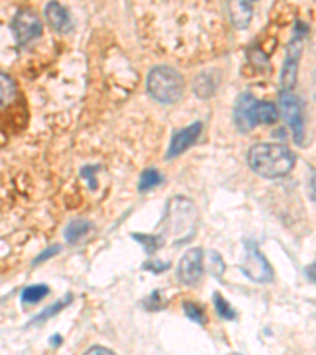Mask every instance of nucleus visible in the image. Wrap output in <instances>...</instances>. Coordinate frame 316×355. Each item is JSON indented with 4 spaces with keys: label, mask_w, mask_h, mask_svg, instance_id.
Returning a JSON list of instances; mask_svg holds the SVG:
<instances>
[{
    "label": "nucleus",
    "mask_w": 316,
    "mask_h": 355,
    "mask_svg": "<svg viewBox=\"0 0 316 355\" xmlns=\"http://www.w3.org/2000/svg\"><path fill=\"white\" fill-rule=\"evenodd\" d=\"M247 162L253 173L264 179H280L294 168L296 155L283 144H256L250 148Z\"/></svg>",
    "instance_id": "nucleus-1"
},
{
    "label": "nucleus",
    "mask_w": 316,
    "mask_h": 355,
    "mask_svg": "<svg viewBox=\"0 0 316 355\" xmlns=\"http://www.w3.org/2000/svg\"><path fill=\"white\" fill-rule=\"evenodd\" d=\"M278 120L277 106L269 101H258L251 94L240 95L234 106V122L239 131L247 133L258 123L272 125Z\"/></svg>",
    "instance_id": "nucleus-2"
},
{
    "label": "nucleus",
    "mask_w": 316,
    "mask_h": 355,
    "mask_svg": "<svg viewBox=\"0 0 316 355\" xmlns=\"http://www.w3.org/2000/svg\"><path fill=\"white\" fill-rule=\"evenodd\" d=\"M185 83L179 71L171 67H155L149 73L147 78V90L155 100L163 103V105H172L177 103L183 95Z\"/></svg>",
    "instance_id": "nucleus-3"
},
{
    "label": "nucleus",
    "mask_w": 316,
    "mask_h": 355,
    "mask_svg": "<svg viewBox=\"0 0 316 355\" xmlns=\"http://www.w3.org/2000/svg\"><path fill=\"white\" fill-rule=\"evenodd\" d=\"M245 246V256H244V262L240 266V270L244 272L250 279L256 283H269L274 279V270L269 261L266 259V256L261 253V250L258 248V245L255 242H249L244 243Z\"/></svg>",
    "instance_id": "nucleus-4"
},
{
    "label": "nucleus",
    "mask_w": 316,
    "mask_h": 355,
    "mask_svg": "<svg viewBox=\"0 0 316 355\" xmlns=\"http://www.w3.org/2000/svg\"><path fill=\"white\" fill-rule=\"evenodd\" d=\"M11 31H13L19 46H27L42 35L43 24L35 11L21 10L16 13L13 22H11Z\"/></svg>",
    "instance_id": "nucleus-5"
},
{
    "label": "nucleus",
    "mask_w": 316,
    "mask_h": 355,
    "mask_svg": "<svg viewBox=\"0 0 316 355\" xmlns=\"http://www.w3.org/2000/svg\"><path fill=\"white\" fill-rule=\"evenodd\" d=\"M278 105H280L281 114H283L286 125H288L292 136H294V141L297 142V144H302L303 117H302L301 103H299L296 96L291 94V90H283L280 94Z\"/></svg>",
    "instance_id": "nucleus-6"
},
{
    "label": "nucleus",
    "mask_w": 316,
    "mask_h": 355,
    "mask_svg": "<svg viewBox=\"0 0 316 355\" xmlns=\"http://www.w3.org/2000/svg\"><path fill=\"white\" fill-rule=\"evenodd\" d=\"M203 259V248L188 250L187 253L182 256L179 266H177V278H179V282L187 286L197 284L204 272Z\"/></svg>",
    "instance_id": "nucleus-7"
},
{
    "label": "nucleus",
    "mask_w": 316,
    "mask_h": 355,
    "mask_svg": "<svg viewBox=\"0 0 316 355\" xmlns=\"http://www.w3.org/2000/svg\"><path fill=\"white\" fill-rule=\"evenodd\" d=\"M302 54V40L294 38L286 48V57H285V65L281 70V89L283 90H292L297 81V68L299 60H301Z\"/></svg>",
    "instance_id": "nucleus-8"
},
{
    "label": "nucleus",
    "mask_w": 316,
    "mask_h": 355,
    "mask_svg": "<svg viewBox=\"0 0 316 355\" xmlns=\"http://www.w3.org/2000/svg\"><path fill=\"white\" fill-rule=\"evenodd\" d=\"M201 131H203V123L201 122H194L190 125V127L177 131V133L172 136L168 153H166V158L169 159V158H176V157L182 155L187 148H190L194 144V142H197V139L201 135Z\"/></svg>",
    "instance_id": "nucleus-9"
},
{
    "label": "nucleus",
    "mask_w": 316,
    "mask_h": 355,
    "mask_svg": "<svg viewBox=\"0 0 316 355\" xmlns=\"http://www.w3.org/2000/svg\"><path fill=\"white\" fill-rule=\"evenodd\" d=\"M44 16H46V21H48V24L53 27L56 32L67 33L72 31V27H73L72 16L59 2L51 0V2L46 5V8H44Z\"/></svg>",
    "instance_id": "nucleus-10"
},
{
    "label": "nucleus",
    "mask_w": 316,
    "mask_h": 355,
    "mask_svg": "<svg viewBox=\"0 0 316 355\" xmlns=\"http://www.w3.org/2000/svg\"><path fill=\"white\" fill-rule=\"evenodd\" d=\"M256 0H229V16H231L233 24L240 28H247L250 26L253 18V5Z\"/></svg>",
    "instance_id": "nucleus-11"
},
{
    "label": "nucleus",
    "mask_w": 316,
    "mask_h": 355,
    "mask_svg": "<svg viewBox=\"0 0 316 355\" xmlns=\"http://www.w3.org/2000/svg\"><path fill=\"white\" fill-rule=\"evenodd\" d=\"M92 229V223L88 220H73L70 225L65 227L63 236L68 243H76L78 240H81L85 234Z\"/></svg>",
    "instance_id": "nucleus-12"
},
{
    "label": "nucleus",
    "mask_w": 316,
    "mask_h": 355,
    "mask_svg": "<svg viewBox=\"0 0 316 355\" xmlns=\"http://www.w3.org/2000/svg\"><path fill=\"white\" fill-rule=\"evenodd\" d=\"M49 294V288L46 284H33L28 286L21 294V302L24 305H33V303L42 302Z\"/></svg>",
    "instance_id": "nucleus-13"
},
{
    "label": "nucleus",
    "mask_w": 316,
    "mask_h": 355,
    "mask_svg": "<svg viewBox=\"0 0 316 355\" xmlns=\"http://www.w3.org/2000/svg\"><path fill=\"white\" fill-rule=\"evenodd\" d=\"M16 96V84L7 74L0 73V107L8 106Z\"/></svg>",
    "instance_id": "nucleus-14"
},
{
    "label": "nucleus",
    "mask_w": 316,
    "mask_h": 355,
    "mask_svg": "<svg viewBox=\"0 0 316 355\" xmlns=\"http://www.w3.org/2000/svg\"><path fill=\"white\" fill-rule=\"evenodd\" d=\"M73 300V295L72 294H67V295H63L62 299L59 300V302H56V303H53V305L51 306H48V308H44V310L38 314V316L32 320V324H38V322H43V320H46V319H49V318H53V316H56L57 313H60L63 308H65L68 303H70Z\"/></svg>",
    "instance_id": "nucleus-15"
},
{
    "label": "nucleus",
    "mask_w": 316,
    "mask_h": 355,
    "mask_svg": "<svg viewBox=\"0 0 316 355\" xmlns=\"http://www.w3.org/2000/svg\"><path fill=\"white\" fill-rule=\"evenodd\" d=\"M163 183V177L162 174L158 173L157 169H146L144 173L141 174V179H140V185H138V188H140V191H149L152 190V188L162 185Z\"/></svg>",
    "instance_id": "nucleus-16"
},
{
    "label": "nucleus",
    "mask_w": 316,
    "mask_h": 355,
    "mask_svg": "<svg viewBox=\"0 0 316 355\" xmlns=\"http://www.w3.org/2000/svg\"><path fill=\"white\" fill-rule=\"evenodd\" d=\"M133 237L136 242H140L142 246H144L147 254H153L155 251L163 246V239L158 236H151V234H133Z\"/></svg>",
    "instance_id": "nucleus-17"
},
{
    "label": "nucleus",
    "mask_w": 316,
    "mask_h": 355,
    "mask_svg": "<svg viewBox=\"0 0 316 355\" xmlns=\"http://www.w3.org/2000/svg\"><path fill=\"white\" fill-rule=\"evenodd\" d=\"M212 302H214L215 310L218 313V316H220L222 319H226V320H234L235 319V311L233 310V306L229 305L228 300L222 294L215 292L214 297H212Z\"/></svg>",
    "instance_id": "nucleus-18"
},
{
    "label": "nucleus",
    "mask_w": 316,
    "mask_h": 355,
    "mask_svg": "<svg viewBox=\"0 0 316 355\" xmlns=\"http://www.w3.org/2000/svg\"><path fill=\"white\" fill-rule=\"evenodd\" d=\"M183 311H185L187 318L194 320V322L199 324V325H204L206 322H208V318H206V313L203 308H201L198 303L194 302H185L183 303Z\"/></svg>",
    "instance_id": "nucleus-19"
},
{
    "label": "nucleus",
    "mask_w": 316,
    "mask_h": 355,
    "mask_svg": "<svg viewBox=\"0 0 316 355\" xmlns=\"http://www.w3.org/2000/svg\"><path fill=\"white\" fill-rule=\"evenodd\" d=\"M203 90H206L204 98L206 96H210L215 90V84H212V79L209 76H206V74H201L198 81H194V94H198L201 96V92Z\"/></svg>",
    "instance_id": "nucleus-20"
},
{
    "label": "nucleus",
    "mask_w": 316,
    "mask_h": 355,
    "mask_svg": "<svg viewBox=\"0 0 316 355\" xmlns=\"http://www.w3.org/2000/svg\"><path fill=\"white\" fill-rule=\"evenodd\" d=\"M210 272L215 275L217 278H220L223 272H225V262L220 257V254H217L215 251H212L210 253Z\"/></svg>",
    "instance_id": "nucleus-21"
},
{
    "label": "nucleus",
    "mask_w": 316,
    "mask_h": 355,
    "mask_svg": "<svg viewBox=\"0 0 316 355\" xmlns=\"http://www.w3.org/2000/svg\"><path fill=\"white\" fill-rule=\"evenodd\" d=\"M158 303H162V292L153 291L151 297H149L147 302H146V308H147V310H152V311L162 310V305H158Z\"/></svg>",
    "instance_id": "nucleus-22"
},
{
    "label": "nucleus",
    "mask_w": 316,
    "mask_h": 355,
    "mask_svg": "<svg viewBox=\"0 0 316 355\" xmlns=\"http://www.w3.org/2000/svg\"><path fill=\"white\" fill-rule=\"evenodd\" d=\"M62 250V246L60 245H53V246H49L48 250H44L42 254H40L35 261H33V264H40V262H43V261H46V259H49V257H53V256H56L57 253H59V251Z\"/></svg>",
    "instance_id": "nucleus-23"
},
{
    "label": "nucleus",
    "mask_w": 316,
    "mask_h": 355,
    "mask_svg": "<svg viewBox=\"0 0 316 355\" xmlns=\"http://www.w3.org/2000/svg\"><path fill=\"white\" fill-rule=\"evenodd\" d=\"M169 266V262H165V264H162V262H147L142 268H144V270H151L153 273H162L165 270H168Z\"/></svg>",
    "instance_id": "nucleus-24"
},
{
    "label": "nucleus",
    "mask_w": 316,
    "mask_h": 355,
    "mask_svg": "<svg viewBox=\"0 0 316 355\" xmlns=\"http://www.w3.org/2000/svg\"><path fill=\"white\" fill-rule=\"evenodd\" d=\"M85 354L88 355H90V354H114L111 349H108V347H101V346H92L90 349H88V351H85Z\"/></svg>",
    "instance_id": "nucleus-25"
},
{
    "label": "nucleus",
    "mask_w": 316,
    "mask_h": 355,
    "mask_svg": "<svg viewBox=\"0 0 316 355\" xmlns=\"http://www.w3.org/2000/svg\"><path fill=\"white\" fill-rule=\"evenodd\" d=\"M49 343H51V346H53V347L60 346L62 345V336L60 335H53L49 338Z\"/></svg>",
    "instance_id": "nucleus-26"
}]
</instances>
